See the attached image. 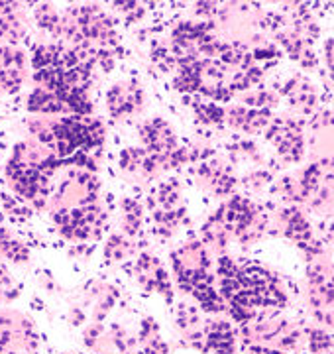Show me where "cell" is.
Listing matches in <instances>:
<instances>
[{"instance_id": "1", "label": "cell", "mask_w": 334, "mask_h": 354, "mask_svg": "<svg viewBox=\"0 0 334 354\" xmlns=\"http://www.w3.org/2000/svg\"><path fill=\"white\" fill-rule=\"evenodd\" d=\"M59 165H65V160H59L50 146L30 138L14 146L6 164V177L24 201L41 209L52 197V177Z\"/></svg>"}, {"instance_id": "2", "label": "cell", "mask_w": 334, "mask_h": 354, "mask_svg": "<svg viewBox=\"0 0 334 354\" xmlns=\"http://www.w3.org/2000/svg\"><path fill=\"white\" fill-rule=\"evenodd\" d=\"M61 38L69 48L87 51L97 62L112 64V50L118 44L115 20L97 4L69 6L61 14Z\"/></svg>"}, {"instance_id": "3", "label": "cell", "mask_w": 334, "mask_h": 354, "mask_svg": "<svg viewBox=\"0 0 334 354\" xmlns=\"http://www.w3.org/2000/svg\"><path fill=\"white\" fill-rule=\"evenodd\" d=\"M32 136L50 146L59 160H73L77 156L103 146L104 127L92 116L71 114L57 120H34L30 124Z\"/></svg>"}, {"instance_id": "4", "label": "cell", "mask_w": 334, "mask_h": 354, "mask_svg": "<svg viewBox=\"0 0 334 354\" xmlns=\"http://www.w3.org/2000/svg\"><path fill=\"white\" fill-rule=\"evenodd\" d=\"M219 215L230 234V241L234 239L246 246L262 239L268 227L266 213L242 195H230V199L219 209Z\"/></svg>"}, {"instance_id": "5", "label": "cell", "mask_w": 334, "mask_h": 354, "mask_svg": "<svg viewBox=\"0 0 334 354\" xmlns=\"http://www.w3.org/2000/svg\"><path fill=\"white\" fill-rule=\"evenodd\" d=\"M138 134H140L141 148L154 156L161 165V169H173L191 160L187 150L179 144L175 130L159 116L141 122Z\"/></svg>"}, {"instance_id": "6", "label": "cell", "mask_w": 334, "mask_h": 354, "mask_svg": "<svg viewBox=\"0 0 334 354\" xmlns=\"http://www.w3.org/2000/svg\"><path fill=\"white\" fill-rule=\"evenodd\" d=\"M148 205H150V211H152V221H154L155 230L166 239L175 234L183 227V223L187 221L181 187L175 179L161 181L152 191Z\"/></svg>"}, {"instance_id": "7", "label": "cell", "mask_w": 334, "mask_h": 354, "mask_svg": "<svg viewBox=\"0 0 334 354\" xmlns=\"http://www.w3.org/2000/svg\"><path fill=\"white\" fill-rule=\"evenodd\" d=\"M99 181L97 177L90 174L87 167L75 165L67 176L61 179L57 189L53 191L52 201V215L67 213L73 209H81L92 203H99Z\"/></svg>"}, {"instance_id": "8", "label": "cell", "mask_w": 334, "mask_h": 354, "mask_svg": "<svg viewBox=\"0 0 334 354\" xmlns=\"http://www.w3.org/2000/svg\"><path fill=\"white\" fill-rule=\"evenodd\" d=\"M242 335L250 344L275 351H293L301 341V330L293 321L282 317H259L242 325Z\"/></svg>"}, {"instance_id": "9", "label": "cell", "mask_w": 334, "mask_h": 354, "mask_svg": "<svg viewBox=\"0 0 334 354\" xmlns=\"http://www.w3.org/2000/svg\"><path fill=\"white\" fill-rule=\"evenodd\" d=\"M39 335L34 321L16 309L0 313V354H38Z\"/></svg>"}, {"instance_id": "10", "label": "cell", "mask_w": 334, "mask_h": 354, "mask_svg": "<svg viewBox=\"0 0 334 354\" xmlns=\"http://www.w3.org/2000/svg\"><path fill=\"white\" fill-rule=\"evenodd\" d=\"M52 216L57 225V230L67 241L73 242H90L101 239L106 225V216L99 203Z\"/></svg>"}, {"instance_id": "11", "label": "cell", "mask_w": 334, "mask_h": 354, "mask_svg": "<svg viewBox=\"0 0 334 354\" xmlns=\"http://www.w3.org/2000/svg\"><path fill=\"white\" fill-rule=\"evenodd\" d=\"M171 264L179 286L185 291H189L201 281L213 279L210 254L201 241H189L179 248H175L171 254Z\"/></svg>"}, {"instance_id": "12", "label": "cell", "mask_w": 334, "mask_h": 354, "mask_svg": "<svg viewBox=\"0 0 334 354\" xmlns=\"http://www.w3.org/2000/svg\"><path fill=\"white\" fill-rule=\"evenodd\" d=\"M264 132L285 164H299L303 160L305 156L303 122L295 118H271V122Z\"/></svg>"}, {"instance_id": "13", "label": "cell", "mask_w": 334, "mask_h": 354, "mask_svg": "<svg viewBox=\"0 0 334 354\" xmlns=\"http://www.w3.org/2000/svg\"><path fill=\"white\" fill-rule=\"evenodd\" d=\"M85 344L97 354H136V341L120 325L90 323L85 329Z\"/></svg>"}, {"instance_id": "14", "label": "cell", "mask_w": 334, "mask_h": 354, "mask_svg": "<svg viewBox=\"0 0 334 354\" xmlns=\"http://www.w3.org/2000/svg\"><path fill=\"white\" fill-rule=\"evenodd\" d=\"M134 274H136L140 288L146 293H159L161 297H166L167 304L173 301L171 281H169L166 268L159 262L157 256L150 252L138 254L136 262H134Z\"/></svg>"}, {"instance_id": "15", "label": "cell", "mask_w": 334, "mask_h": 354, "mask_svg": "<svg viewBox=\"0 0 334 354\" xmlns=\"http://www.w3.org/2000/svg\"><path fill=\"white\" fill-rule=\"evenodd\" d=\"M144 88L132 81V79H124L118 81L106 93V111L110 114V118L115 120H124L134 114H138L144 109Z\"/></svg>"}, {"instance_id": "16", "label": "cell", "mask_w": 334, "mask_h": 354, "mask_svg": "<svg viewBox=\"0 0 334 354\" xmlns=\"http://www.w3.org/2000/svg\"><path fill=\"white\" fill-rule=\"evenodd\" d=\"M277 223H279V228L282 232L293 241L301 248L305 250L308 256H315V254L321 252V246L313 234V228L308 225V221L305 218V215L301 213V209L297 205H287L283 207L277 215Z\"/></svg>"}, {"instance_id": "17", "label": "cell", "mask_w": 334, "mask_h": 354, "mask_svg": "<svg viewBox=\"0 0 334 354\" xmlns=\"http://www.w3.org/2000/svg\"><path fill=\"white\" fill-rule=\"evenodd\" d=\"M116 299H118V291L103 283V281H90L89 286L85 288V295H83V301L79 307H85L77 311V321H83L85 317H90L92 323H103V319L106 313L115 307ZM75 307V309H79Z\"/></svg>"}, {"instance_id": "18", "label": "cell", "mask_w": 334, "mask_h": 354, "mask_svg": "<svg viewBox=\"0 0 334 354\" xmlns=\"http://www.w3.org/2000/svg\"><path fill=\"white\" fill-rule=\"evenodd\" d=\"M26 79V57L16 46H0V95L20 91Z\"/></svg>"}, {"instance_id": "19", "label": "cell", "mask_w": 334, "mask_h": 354, "mask_svg": "<svg viewBox=\"0 0 334 354\" xmlns=\"http://www.w3.org/2000/svg\"><path fill=\"white\" fill-rule=\"evenodd\" d=\"M197 176L205 183L208 189L219 197H230L238 185V179L230 169V165L220 162L217 158H205L197 165Z\"/></svg>"}, {"instance_id": "20", "label": "cell", "mask_w": 334, "mask_h": 354, "mask_svg": "<svg viewBox=\"0 0 334 354\" xmlns=\"http://www.w3.org/2000/svg\"><path fill=\"white\" fill-rule=\"evenodd\" d=\"M308 299L315 307L317 317L321 319L322 311L331 315L333 305V281H331V264L319 260L308 268Z\"/></svg>"}, {"instance_id": "21", "label": "cell", "mask_w": 334, "mask_h": 354, "mask_svg": "<svg viewBox=\"0 0 334 354\" xmlns=\"http://www.w3.org/2000/svg\"><path fill=\"white\" fill-rule=\"evenodd\" d=\"M282 95L285 97L287 104L295 111V113L308 116L319 109V95L317 88L313 87V83L307 77L293 75L291 79L285 81L282 88Z\"/></svg>"}, {"instance_id": "22", "label": "cell", "mask_w": 334, "mask_h": 354, "mask_svg": "<svg viewBox=\"0 0 334 354\" xmlns=\"http://www.w3.org/2000/svg\"><path fill=\"white\" fill-rule=\"evenodd\" d=\"M224 122L238 132L257 134L264 132L271 122V111H257L248 109L244 104H230L224 111Z\"/></svg>"}, {"instance_id": "23", "label": "cell", "mask_w": 334, "mask_h": 354, "mask_svg": "<svg viewBox=\"0 0 334 354\" xmlns=\"http://www.w3.org/2000/svg\"><path fill=\"white\" fill-rule=\"evenodd\" d=\"M120 167L132 177L140 179H152L164 171L159 162L144 148H126L120 153Z\"/></svg>"}, {"instance_id": "24", "label": "cell", "mask_w": 334, "mask_h": 354, "mask_svg": "<svg viewBox=\"0 0 334 354\" xmlns=\"http://www.w3.org/2000/svg\"><path fill=\"white\" fill-rule=\"evenodd\" d=\"M26 16L18 2H0V39L4 44H18L26 36Z\"/></svg>"}, {"instance_id": "25", "label": "cell", "mask_w": 334, "mask_h": 354, "mask_svg": "<svg viewBox=\"0 0 334 354\" xmlns=\"http://www.w3.org/2000/svg\"><path fill=\"white\" fill-rule=\"evenodd\" d=\"M203 351L213 354H236V335L226 321H210L205 325Z\"/></svg>"}, {"instance_id": "26", "label": "cell", "mask_w": 334, "mask_h": 354, "mask_svg": "<svg viewBox=\"0 0 334 354\" xmlns=\"http://www.w3.org/2000/svg\"><path fill=\"white\" fill-rule=\"evenodd\" d=\"M175 325L183 335L185 341H189L193 346L203 351V335H205V323L199 315V311L191 305H179L177 317H175Z\"/></svg>"}, {"instance_id": "27", "label": "cell", "mask_w": 334, "mask_h": 354, "mask_svg": "<svg viewBox=\"0 0 334 354\" xmlns=\"http://www.w3.org/2000/svg\"><path fill=\"white\" fill-rule=\"evenodd\" d=\"M28 111L34 114H63L69 113V106L59 93L46 87H36L28 97Z\"/></svg>"}, {"instance_id": "28", "label": "cell", "mask_w": 334, "mask_h": 354, "mask_svg": "<svg viewBox=\"0 0 334 354\" xmlns=\"http://www.w3.org/2000/svg\"><path fill=\"white\" fill-rule=\"evenodd\" d=\"M203 246H205L208 252H215L222 256L224 250L228 248V242H230V234L224 227L222 218H220L219 211L210 216L203 227Z\"/></svg>"}, {"instance_id": "29", "label": "cell", "mask_w": 334, "mask_h": 354, "mask_svg": "<svg viewBox=\"0 0 334 354\" xmlns=\"http://www.w3.org/2000/svg\"><path fill=\"white\" fill-rule=\"evenodd\" d=\"M144 207L140 201L132 199V197H124L120 203V227H122V234H126L128 239H136L141 232L144 227Z\"/></svg>"}, {"instance_id": "30", "label": "cell", "mask_w": 334, "mask_h": 354, "mask_svg": "<svg viewBox=\"0 0 334 354\" xmlns=\"http://www.w3.org/2000/svg\"><path fill=\"white\" fill-rule=\"evenodd\" d=\"M138 346L144 354H167V342L161 339L159 327L152 317H146L140 325V335H138Z\"/></svg>"}, {"instance_id": "31", "label": "cell", "mask_w": 334, "mask_h": 354, "mask_svg": "<svg viewBox=\"0 0 334 354\" xmlns=\"http://www.w3.org/2000/svg\"><path fill=\"white\" fill-rule=\"evenodd\" d=\"M0 258L8 260L12 264H28L30 262V248L4 227H0Z\"/></svg>"}, {"instance_id": "32", "label": "cell", "mask_w": 334, "mask_h": 354, "mask_svg": "<svg viewBox=\"0 0 334 354\" xmlns=\"http://www.w3.org/2000/svg\"><path fill=\"white\" fill-rule=\"evenodd\" d=\"M134 252H136V244L126 234H122V232L112 234L108 239V242H106V246H104V258L108 262H122V260L130 258Z\"/></svg>"}, {"instance_id": "33", "label": "cell", "mask_w": 334, "mask_h": 354, "mask_svg": "<svg viewBox=\"0 0 334 354\" xmlns=\"http://www.w3.org/2000/svg\"><path fill=\"white\" fill-rule=\"evenodd\" d=\"M36 22L53 38H61V14L52 4H39L36 8Z\"/></svg>"}, {"instance_id": "34", "label": "cell", "mask_w": 334, "mask_h": 354, "mask_svg": "<svg viewBox=\"0 0 334 354\" xmlns=\"http://www.w3.org/2000/svg\"><path fill=\"white\" fill-rule=\"evenodd\" d=\"M242 104L248 106V109H257V111H271V106L277 104V97L271 93V91H266V88H250L246 91V95L242 97Z\"/></svg>"}, {"instance_id": "35", "label": "cell", "mask_w": 334, "mask_h": 354, "mask_svg": "<svg viewBox=\"0 0 334 354\" xmlns=\"http://www.w3.org/2000/svg\"><path fill=\"white\" fill-rule=\"evenodd\" d=\"M193 109L199 120L205 124H222L224 122V109L219 106L217 102H195Z\"/></svg>"}, {"instance_id": "36", "label": "cell", "mask_w": 334, "mask_h": 354, "mask_svg": "<svg viewBox=\"0 0 334 354\" xmlns=\"http://www.w3.org/2000/svg\"><path fill=\"white\" fill-rule=\"evenodd\" d=\"M14 297H18V286L14 283L6 268L0 264V305L12 301Z\"/></svg>"}, {"instance_id": "37", "label": "cell", "mask_w": 334, "mask_h": 354, "mask_svg": "<svg viewBox=\"0 0 334 354\" xmlns=\"http://www.w3.org/2000/svg\"><path fill=\"white\" fill-rule=\"evenodd\" d=\"M308 335V346L313 353H324L331 348V337L328 333H324L322 329H311L307 330Z\"/></svg>"}, {"instance_id": "38", "label": "cell", "mask_w": 334, "mask_h": 354, "mask_svg": "<svg viewBox=\"0 0 334 354\" xmlns=\"http://www.w3.org/2000/svg\"><path fill=\"white\" fill-rule=\"evenodd\" d=\"M115 10L118 14H122L128 22L140 20L144 12H146L144 4H140V2H118V4H115Z\"/></svg>"}, {"instance_id": "39", "label": "cell", "mask_w": 334, "mask_h": 354, "mask_svg": "<svg viewBox=\"0 0 334 354\" xmlns=\"http://www.w3.org/2000/svg\"><path fill=\"white\" fill-rule=\"evenodd\" d=\"M271 183V176L268 171H264V169H257L254 171L252 176H248L244 179V185L246 187H250V189H262V187H266V185H270Z\"/></svg>"}, {"instance_id": "40", "label": "cell", "mask_w": 334, "mask_h": 354, "mask_svg": "<svg viewBox=\"0 0 334 354\" xmlns=\"http://www.w3.org/2000/svg\"><path fill=\"white\" fill-rule=\"evenodd\" d=\"M246 354H285L283 351H275V348H268V346H259V344H250Z\"/></svg>"}, {"instance_id": "41", "label": "cell", "mask_w": 334, "mask_h": 354, "mask_svg": "<svg viewBox=\"0 0 334 354\" xmlns=\"http://www.w3.org/2000/svg\"><path fill=\"white\" fill-rule=\"evenodd\" d=\"M324 59H326L328 67H333V39L324 41Z\"/></svg>"}]
</instances>
